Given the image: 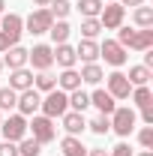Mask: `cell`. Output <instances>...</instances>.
Listing matches in <instances>:
<instances>
[{"instance_id":"6da1fadb","label":"cell","mask_w":153,"mask_h":156,"mask_svg":"<svg viewBox=\"0 0 153 156\" xmlns=\"http://www.w3.org/2000/svg\"><path fill=\"white\" fill-rule=\"evenodd\" d=\"M117 42L123 48H132V51H150L153 48V27H141V30L117 27Z\"/></svg>"},{"instance_id":"7a4b0ae2","label":"cell","mask_w":153,"mask_h":156,"mask_svg":"<svg viewBox=\"0 0 153 156\" xmlns=\"http://www.w3.org/2000/svg\"><path fill=\"white\" fill-rule=\"evenodd\" d=\"M39 111H42L45 117H51V120H54V117H63L66 111H69V96H66L63 90H57V87H54V90H48V93L42 96Z\"/></svg>"},{"instance_id":"3957f363","label":"cell","mask_w":153,"mask_h":156,"mask_svg":"<svg viewBox=\"0 0 153 156\" xmlns=\"http://www.w3.org/2000/svg\"><path fill=\"white\" fill-rule=\"evenodd\" d=\"M0 132H3V141L18 144L21 138H27V117L24 114H9L6 120H0Z\"/></svg>"},{"instance_id":"277c9868","label":"cell","mask_w":153,"mask_h":156,"mask_svg":"<svg viewBox=\"0 0 153 156\" xmlns=\"http://www.w3.org/2000/svg\"><path fill=\"white\" fill-rule=\"evenodd\" d=\"M27 129L33 132V138H36L39 144H51L54 138H57V129H54V120L45 114H33V120L27 123Z\"/></svg>"},{"instance_id":"5b68a950","label":"cell","mask_w":153,"mask_h":156,"mask_svg":"<svg viewBox=\"0 0 153 156\" xmlns=\"http://www.w3.org/2000/svg\"><path fill=\"white\" fill-rule=\"evenodd\" d=\"M123 18H126V6H120L117 0L105 3L102 12H99V24H102V30H117V27H123Z\"/></svg>"},{"instance_id":"8992f818","label":"cell","mask_w":153,"mask_h":156,"mask_svg":"<svg viewBox=\"0 0 153 156\" xmlns=\"http://www.w3.org/2000/svg\"><path fill=\"white\" fill-rule=\"evenodd\" d=\"M27 63L36 69V72H48L51 63H54V48L51 45H33L27 51Z\"/></svg>"},{"instance_id":"52a82bcc","label":"cell","mask_w":153,"mask_h":156,"mask_svg":"<svg viewBox=\"0 0 153 156\" xmlns=\"http://www.w3.org/2000/svg\"><path fill=\"white\" fill-rule=\"evenodd\" d=\"M51 24H54V15H51L48 9H33V12L24 18L27 33H33V36H39V33H48V30H51Z\"/></svg>"},{"instance_id":"ba28073f","label":"cell","mask_w":153,"mask_h":156,"mask_svg":"<svg viewBox=\"0 0 153 156\" xmlns=\"http://www.w3.org/2000/svg\"><path fill=\"white\" fill-rule=\"evenodd\" d=\"M111 129H114L120 138L132 135V129H135V111H132V108H114V111H111Z\"/></svg>"},{"instance_id":"9c48e42d","label":"cell","mask_w":153,"mask_h":156,"mask_svg":"<svg viewBox=\"0 0 153 156\" xmlns=\"http://www.w3.org/2000/svg\"><path fill=\"white\" fill-rule=\"evenodd\" d=\"M0 30L9 36L12 45H18L21 33H24V18H21L18 12H3V15H0Z\"/></svg>"},{"instance_id":"30bf717a","label":"cell","mask_w":153,"mask_h":156,"mask_svg":"<svg viewBox=\"0 0 153 156\" xmlns=\"http://www.w3.org/2000/svg\"><path fill=\"white\" fill-rule=\"evenodd\" d=\"M99 57H105V63L108 66H123L126 63V48L120 45V42H114V39H105L102 45H99Z\"/></svg>"},{"instance_id":"8fae6325","label":"cell","mask_w":153,"mask_h":156,"mask_svg":"<svg viewBox=\"0 0 153 156\" xmlns=\"http://www.w3.org/2000/svg\"><path fill=\"white\" fill-rule=\"evenodd\" d=\"M39 105H42V96H39V90L36 87H27V90H21L18 93V114H24V117H33L39 111Z\"/></svg>"},{"instance_id":"7c38bea8","label":"cell","mask_w":153,"mask_h":156,"mask_svg":"<svg viewBox=\"0 0 153 156\" xmlns=\"http://www.w3.org/2000/svg\"><path fill=\"white\" fill-rule=\"evenodd\" d=\"M108 93L114 99H129V93H132L129 78L123 75V72H111V75H108Z\"/></svg>"},{"instance_id":"4fadbf2b","label":"cell","mask_w":153,"mask_h":156,"mask_svg":"<svg viewBox=\"0 0 153 156\" xmlns=\"http://www.w3.org/2000/svg\"><path fill=\"white\" fill-rule=\"evenodd\" d=\"M90 105H96L99 114H105V117H111V111L117 108V105H114V96H111L108 90H93V93H90Z\"/></svg>"},{"instance_id":"5bb4252c","label":"cell","mask_w":153,"mask_h":156,"mask_svg":"<svg viewBox=\"0 0 153 156\" xmlns=\"http://www.w3.org/2000/svg\"><path fill=\"white\" fill-rule=\"evenodd\" d=\"M3 54H6V57H3V66H9V69H21V66H27V48H21V45L6 48Z\"/></svg>"},{"instance_id":"9a60e30c","label":"cell","mask_w":153,"mask_h":156,"mask_svg":"<svg viewBox=\"0 0 153 156\" xmlns=\"http://www.w3.org/2000/svg\"><path fill=\"white\" fill-rule=\"evenodd\" d=\"M9 87L15 90V93H21V90H27V87H33V72L30 69H12V75H9Z\"/></svg>"},{"instance_id":"2e32d148","label":"cell","mask_w":153,"mask_h":156,"mask_svg":"<svg viewBox=\"0 0 153 156\" xmlns=\"http://www.w3.org/2000/svg\"><path fill=\"white\" fill-rule=\"evenodd\" d=\"M63 129L69 132V135H78V132H84L87 129V120L81 111H66L63 114Z\"/></svg>"},{"instance_id":"e0dca14e","label":"cell","mask_w":153,"mask_h":156,"mask_svg":"<svg viewBox=\"0 0 153 156\" xmlns=\"http://www.w3.org/2000/svg\"><path fill=\"white\" fill-rule=\"evenodd\" d=\"M75 48H72V45H66V42H63V45H57V48H54V63H57V66H63V69H72V66H75Z\"/></svg>"},{"instance_id":"ac0fdd59","label":"cell","mask_w":153,"mask_h":156,"mask_svg":"<svg viewBox=\"0 0 153 156\" xmlns=\"http://www.w3.org/2000/svg\"><path fill=\"white\" fill-rule=\"evenodd\" d=\"M75 57L84 60V63H96V57H99V45H96L93 39H81L75 48Z\"/></svg>"},{"instance_id":"d6986e66","label":"cell","mask_w":153,"mask_h":156,"mask_svg":"<svg viewBox=\"0 0 153 156\" xmlns=\"http://www.w3.org/2000/svg\"><path fill=\"white\" fill-rule=\"evenodd\" d=\"M78 87H81V75H78L75 69H63V75L57 78V90L72 93V90H78Z\"/></svg>"},{"instance_id":"ffe728a7","label":"cell","mask_w":153,"mask_h":156,"mask_svg":"<svg viewBox=\"0 0 153 156\" xmlns=\"http://www.w3.org/2000/svg\"><path fill=\"white\" fill-rule=\"evenodd\" d=\"M60 150H63V156H87V147H84L75 135L63 138V141H60Z\"/></svg>"},{"instance_id":"44dd1931","label":"cell","mask_w":153,"mask_h":156,"mask_svg":"<svg viewBox=\"0 0 153 156\" xmlns=\"http://www.w3.org/2000/svg\"><path fill=\"white\" fill-rule=\"evenodd\" d=\"M126 78H129L132 87H144V84L153 78V72L147 69V66H129V75H126Z\"/></svg>"},{"instance_id":"7402d4cb","label":"cell","mask_w":153,"mask_h":156,"mask_svg":"<svg viewBox=\"0 0 153 156\" xmlns=\"http://www.w3.org/2000/svg\"><path fill=\"white\" fill-rule=\"evenodd\" d=\"M69 96V111H84V108H90V93H84L81 87L72 90V93H66Z\"/></svg>"},{"instance_id":"603a6c76","label":"cell","mask_w":153,"mask_h":156,"mask_svg":"<svg viewBox=\"0 0 153 156\" xmlns=\"http://www.w3.org/2000/svg\"><path fill=\"white\" fill-rule=\"evenodd\" d=\"M78 75H81V81H87V84H99V81H102V66H99V63H84V69H81V72H78Z\"/></svg>"},{"instance_id":"cb8c5ba5","label":"cell","mask_w":153,"mask_h":156,"mask_svg":"<svg viewBox=\"0 0 153 156\" xmlns=\"http://www.w3.org/2000/svg\"><path fill=\"white\" fill-rule=\"evenodd\" d=\"M48 33H51V39H54V45H63V42L69 39V33H72V27H69L66 21H54Z\"/></svg>"},{"instance_id":"d4e9b609","label":"cell","mask_w":153,"mask_h":156,"mask_svg":"<svg viewBox=\"0 0 153 156\" xmlns=\"http://www.w3.org/2000/svg\"><path fill=\"white\" fill-rule=\"evenodd\" d=\"M102 0H78V9H81V15L84 18H99V12H102Z\"/></svg>"},{"instance_id":"484cf974","label":"cell","mask_w":153,"mask_h":156,"mask_svg":"<svg viewBox=\"0 0 153 156\" xmlns=\"http://www.w3.org/2000/svg\"><path fill=\"white\" fill-rule=\"evenodd\" d=\"M48 12L57 21H66V15L72 12V3H69V0H51V3H48Z\"/></svg>"},{"instance_id":"4316f807","label":"cell","mask_w":153,"mask_h":156,"mask_svg":"<svg viewBox=\"0 0 153 156\" xmlns=\"http://www.w3.org/2000/svg\"><path fill=\"white\" fill-rule=\"evenodd\" d=\"M132 18L138 27H153V6H135Z\"/></svg>"},{"instance_id":"83f0119b","label":"cell","mask_w":153,"mask_h":156,"mask_svg":"<svg viewBox=\"0 0 153 156\" xmlns=\"http://www.w3.org/2000/svg\"><path fill=\"white\" fill-rule=\"evenodd\" d=\"M132 102L138 105V108H147V105H153V93L150 87L144 84V87H132Z\"/></svg>"},{"instance_id":"f1b7e54d","label":"cell","mask_w":153,"mask_h":156,"mask_svg":"<svg viewBox=\"0 0 153 156\" xmlns=\"http://www.w3.org/2000/svg\"><path fill=\"white\" fill-rule=\"evenodd\" d=\"M18 105V93L12 87H0V111H12Z\"/></svg>"},{"instance_id":"f546056e","label":"cell","mask_w":153,"mask_h":156,"mask_svg":"<svg viewBox=\"0 0 153 156\" xmlns=\"http://www.w3.org/2000/svg\"><path fill=\"white\" fill-rule=\"evenodd\" d=\"M33 87H36L39 93H48V90H54V87H57V78L48 75V72H39V75L33 78Z\"/></svg>"},{"instance_id":"4dcf8cb0","label":"cell","mask_w":153,"mask_h":156,"mask_svg":"<svg viewBox=\"0 0 153 156\" xmlns=\"http://www.w3.org/2000/svg\"><path fill=\"white\" fill-rule=\"evenodd\" d=\"M39 150H42V144L36 138H21L18 141V156H39Z\"/></svg>"},{"instance_id":"1f68e13d","label":"cell","mask_w":153,"mask_h":156,"mask_svg":"<svg viewBox=\"0 0 153 156\" xmlns=\"http://www.w3.org/2000/svg\"><path fill=\"white\" fill-rule=\"evenodd\" d=\"M81 33H84V39H96L99 33H102L99 18H84V21H81Z\"/></svg>"},{"instance_id":"d6a6232c","label":"cell","mask_w":153,"mask_h":156,"mask_svg":"<svg viewBox=\"0 0 153 156\" xmlns=\"http://www.w3.org/2000/svg\"><path fill=\"white\" fill-rule=\"evenodd\" d=\"M87 129H90V132H96V135H105V132L111 129V120H108L105 114H99V117H93V120L87 123Z\"/></svg>"},{"instance_id":"836d02e7","label":"cell","mask_w":153,"mask_h":156,"mask_svg":"<svg viewBox=\"0 0 153 156\" xmlns=\"http://www.w3.org/2000/svg\"><path fill=\"white\" fill-rule=\"evenodd\" d=\"M138 141H141L144 150H153V126H144V129L138 132Z\"/></svg>"},{"instance_id":"e575fe53","label":"cell","mask_w":153,"mask_h":156,"mask_svg":"<svg viewBox=\"0 0 153 156\" xmlns=\"http://www.w3.org/2000/svg\"><path fill=\"white\" fill-rule=\"evenodd\" d=\"M0 156H18V144L3 141V144H0Z\"/></svg>"},{"instance_id":"d590c367","label":"cell","mask_w":153,"mask_h":156,"mask_svg":"<svg viewBox=\"0 0 153 156\" xmlns=\"http://www.w3.org/2000/svg\"><path fill=\"white\" fill-rule=\"evenodd\" d=\"M108 156H132V150H129V144H123V141H120L117 147L108 150Z\"/></svg>"},{"instance_id":"8d00e7d4","label":"cell","mask_w":153,"mask_h":156,"mask_svg":"<svg viewBox=\"0 0 153 156\" xmlns=\"http://www.w3.org/2000/svg\"><path fill=\"white\" fill-rule=\"evenodd\" d=\"M141 120H144L147 126H153V105H147V108H141Z\"/></svg>"},{"instance_id":"74e56055","label":"cell","mask_w":153,"mask_h":156,"mask_svg":"<svg viewBox=\"0 0 153 156\" xmlns=\"http://www.w3.org/2000/svg\"><path fill=\"white\" fill-rule=\"evenodd\" d=\"M6 48H12V42H9V36L0 30V51H6Z\"/></svg>"},{"instance_id":"f35d334b","label":"cell","mask_w":153,"mask_h":156,"mask_svg":"<svg viewBox=\"0 0 153 156\" xmlns=\"http://www.w3.org/2000/svg\"><path fill=\"white\" fill-rule=\"evenodd\" d=\"M87 156H108L105 147H93V150H87Z\"/></svg>"},{"instance_id":"ab89813d","label":"cell","mask_w":153,"mask_h":156,"mask_svg":"<svg viewBox=\"0 0 153 156\" xmlns=\"http://www.w3.org/2000/svg\"><path fill=\"white\" fill-rule=\"evenodd\" d=\"M120 6H144V0H117Z\"/></svg>"},{"instance_id":"60d3db41","label":"cell","mask_w":153,"mask_h":156,"mask_svg":"<svg viewBox=\"0 0 153 156\" xmlns=\"http://www.w3.org/2000/svg\"><path fill=\"white\" fill-rule=\"evenodd\" d=\"M33 3H36L39 9H45V6H48V3H51V0H33Z\"/></svg>"},{"instance_id":"b9f144b4","label":"cell","mask_w":153,"mask_h":156,"mask_svg":"<svg viewBox=\"0 0 153 156\" xmlns=\"http://www.w3.org/2000/svg\"><path fill=\"white\" fill-rule=\"evenodd\" d=\"M138 156H153V150H144V153H138Z\"/></svg>"},{"instance_id":"7bdbcfd3","label":"cell","mask_w":153,"mask_h":156,"mask_svg":"<svg viewBox=\"0 0 153 156\" xmlns=\"http://www.w3.org/2000/svg\"><path fill=\"white\" fill-rule=\"evenodd\" d=\"M3 6H6V3H3V0H0V15H3Z\"/></svg>"},{"instance_id":"ee69618b","label":"cell","mask_w":153,"mask_h":156,"mask_svg":"<svg viewBox=\"0 0 153 156\" xmlns=\"http://www.w3.org/2000/svg\"><path fill=\"white\" fill-rule=\"evenodd\" d=\"M3 69H6V66H3V57H0V72H3Z\"/></svg>"}]
</instances>
